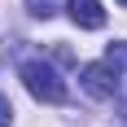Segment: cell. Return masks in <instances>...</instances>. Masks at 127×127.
Listing matches in <instances>:
<instances>
[{
    "label": "cell",
    "instance_id": "cell-1",
    "mask_svg": "<svg viewBox=\"0 0 127 127\" xmlns=\"http://www.w3.org/2000/svg\"><path fill=\"white\" fill-rule=\"evenodd\" d=\"M22 83L35 101H48V105H62L66 101V79L53 70L44 57H26L22 62Z\"/></svg>",
    "mask_w": 127,
    "mask_h": 127
},
{
    "label": "cell",
    "instance_id": "cell-2",
    "mask_svg": "<svg viewBox=\"0 0 127 127\" xmlns=\"http://www.w3.org/2000/svg\"><path fill=\"white\" fill-rule=\"evenodd\" d=\"M79 83H83V92H88V96H96V101H110V96L118 92V75H114L105 62L83 66V70H79Z\"/></svg>",
    "mask_w": 127,
    "mask_h": 127
},
{
    "label": "cell",
    "instance_id": "cell-3",
    "mask_svg": "<svg viewBox=\"0 0 127 127\" xmlns=\"http://www.w3.org/2000/svg\"><path fill=\"white\" fill-rule=\"evenodd\" d=\"M66 13H70V22L83 26V31H101V26H105L101 0H66Z\"/></svg>",
    "mask_w": 127,
    "mask_h": 127
},
{
    "label": "cell",
    "instance_id": "cell-4",
    "mask_svg": "<svg viewBox=\"0 0 127 127\" xmlns=\"http://www.w3.org/2000/svg\"><path fill=\"white\" fill-rule=\"evenodd\" d=\"M105 66H110L114 75H123V70H127V39H114V44L105 48Z\"/></svg>",
    "mask_w": 127,
    "mask_h": 127
},
{
    "label": "cell",
    "instance_id": "cell-5",
    "mask_svg": "<svg viewBox=\"0 0 127 127\" xmlns=\"http://www.w3.org/2000/svg\"><path fill=\"white\" fill-rule=\"evenodd\" d=\"M26 13L31 18H53L57 13V0H26Z\"/></svg>",
    "mask_w": 127,
    "mask_h": 127
},
{
    "label": "cell",
    "instance_id": "cell-6",
    "mask_svg": "<svg viewBox=\"0 0 127 127\" xmlns=\"http://www.w3.org/2000/svg\"><path fill=\"white\" fill-rule=\"evenodd\" d=\"M9 118H13V105H9V96L0 92V127H9Z\"/></svg>",
    "mask_w": 127,
    "mask_h": 127
},
{
    "label": "cell",
    "instance_id": "cell-7",
    "mask_svg": "<svg viewBox=\"0 0 127 127\" xmlns=\"http://www.w3.org/2000/svg\"><path fill=\"white\" fill-rule=\"evenodd\" d=\"M118 4H123V9H127V0H118Z\"/></svg>",
    "mask_w": 127,
    "mask_h": 127
}]
</instances>
